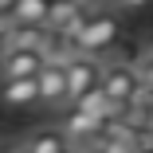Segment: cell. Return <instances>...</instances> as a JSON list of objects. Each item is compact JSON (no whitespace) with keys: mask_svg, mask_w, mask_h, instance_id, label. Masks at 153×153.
I'll list each match as a JSON object with an SVG mask.
<instances>
[{"mask_svg":"<svg viewBox=\"0 0 153 153\" xmlns=\"http://www.w3.org/2000/svg\"><path fill=\"white\" fill-rule=\"evenodd\" d=\"M118 39H122V20L114 12H106V8H94L86 27H82V36L75 39V51L90 55V59H106L118 47Z\"/></svg>","mask_w":153,"mask_h":153,"instance_id":"1","label":"cell"},{"mask_svg":"<svg viewBox=\"0 0 153 153\" xmlns=\"http://www.w3.org/2000/svg\"><path fill=\"white\" fill-rule=\"evenodd\" d=\"M98 86L106 90L118 106H130L134 94L141 90V79H137L134 63H126V59H102V79H98Z\"/></svg>","mask_w":153,"mask_h":153,"instance_id":"2","label":"cell"},{"mask_svg":"<svg viewBox=\"0 0 153 153\" xmlns=\"http://www.w3.org/2000/svg\"><path fill=\"white\" fill-rule=\"evenodd\" d=\"M102 79V59H90V55H75L67 63V98L71 106L86 94V90H94Z\"/></svg>","mask_w":153,"mask_h":153,"instance_id":"3","label":"cell"},{"mask_svg":"<svg viewBox=\"0 0 153 153\" xmlns=\"http://www.w3.org/2000/svg\"><path fill=\"white\" fill-rule=\"evenodd\" d=\"M36 82H39V106H47V110H71V98H67V67L43 63V71L36 75Z\"/></svg>","mask_w":153,"mask_h":153,"instance_id":"4","label":"cell"},{"mask_svg":"<svg viewBox=\"0 0 153 153\" xmlns=\"http://www.w3.org/2000/svg\"><path fill=\"white\" fill-rule=\"evenodd\" d=\"M102 126H106L102 118H94V114H86V110L71 106V110L63 114V126H59V134H63V137H67V141L79 149V145H86V141L102 137Z\"/></svg>","mask_w":153,"mask_h":153,"instance_id":"5","label":"cell"},{"mask_svg":"<svg viewBox=\"0 0 153 153\" xmlns=\"http://www.w3.org/2000/svg\"><path fill=\"white\" fill-rule=\"evenodd\" d=\"M39 71H43V55L39 51H4L0 55V82L36 79Z\"/></svg>","mask_w":153,"mask_h":153,"instance_id":"6","label":"cell"},{"mask_svg":"<svg viewBox=\"0 0 153 153\" xmlns=\"http://www.w3.org/2000/svg\"><path fill=\"white\" fill-rule=\"evenodd\" d=\"M51 32L47 27H24V24H8V32H4V51H39L47 47Z\"/></svg>","mask_w":153,"mask_h":153,"instance_id":"7","label":"cell"},{"mask_svg":"<svg viewBox=\"0 0 153 153\" xmlns=\"http://www.w3.org/2000/svg\"><path fill=\"white\" fill-rule=\"evenodd\" d=\"M39 102V82L36 79H20V82H0V106L8 110H27Z\"/></svg>","mask_w":153,"mask_h":153,"instance_id":"8","label":"cell"},{"mask_svg":"<svg viewBox=\"0 0 153 153\" xmlns=\"http://www.w3.org/2000/svg\"><path fill=\"white\" fill-rule=\"evenodd\" d=\"M79 110H86V114H94V118H102V122H114V118H122L126 114V106H118L102 86H94V90H86V94L75 102Z\"/></svg>","mask_w":153,"mask_h":153,"instance_id":"9","label":"cell"},{"mask_svg":"<svg viewBox=\"0 0 153 153\" xmlns=\"http://www.w3.org/2000/svg\"><path fill=\"white\" fill-rule=\"evenodd\" d=\"M47 12H51V0H16L8 20L24 27H47Z\"/></svg>","mask_w":153,"mask_h":153,"instance_id":"10","label":"cell"},{"mask_svg":"<svg viewBox=\"0 0 153 153\" xmlns=\"http://www.w3.org/2000/svg\"><path fill=\"white\" fill-rule=\"evenodd\" d=\"M24 149L27 153H71V141L59 130H39V134H32L24 141Z\"/></svg>","mask_w":153,"mask_h":153,"instance_id":"11","label":"cell"},{"mask_svg":"<svg viewBox=\"0 0 153 153\" xmlns=\"http://www.w3.org/2000/svg\"><path fill=\"white\" fill-rule=\"evenodd\" d=\"M134 71H137L141 86H153V36H149V39H145V47L137 51V59H134Z\"/></svg>","mask_w":153,"mask_h":153,"instance_id":"12","label":"cell"},{"mask_svg":"<svg viewBox=\"0 0 153 153\" xmlns=\"http://www.w3.org/2000/svg\"><path fill=\"white\" fill-rule=\"evenodd\" d=\"M149 4H153V0H114V8H122V12H141Z\"/></svg>","mask_w":153,"mask_h":153,"instance_id":"13","label":"cell"},{"mask_svg":"<svg viewBox=\"0 0 153 153\" xmlns=\"http://www.w3.org/2000/svg\"><path fill=\"white\" fill-rule=\"evenodd\" d=\"M12 8H16V0H0V16H8Z\"/></svg>","mask_w":153,"mask_h":153,"instance_id":"14","label":"cell"},{"mask_svg":"<svg viewBox=\"0 0 153 153\" xmlns=\"http://www.w3.org/2000/svg\"><path fill=\"white\" fill-rule=\"evenodd\" d=\"M145 134H153V106L145 110Z\"/></svg>","mask_w":153,"mask_h":153,"instance_id":"15","label":"cell"},{"mask_svg":"<svg viewBox=\"0 0 153 153\" xmlns=\"http://www.w3.org/2000/svg\"><path fill=\"white\" fill-rule=\"evenodd\" d=\"M98 4H102V8H106V4H114V0H98Z\"/></svg>","mask_w":153,"mask_h":153,"instance_id":"16","label":"cell"},{"mask_svg":"<svg viewBox=\"0 0 153 153\" xmlns=\"http://www.w3.org/2000/svg\"><path fill=\"white\" fill-rule=\"evenodd\" d=\"M12 153H27V149H24V145H20V149H12Z\"/></svg>","mask_w":153,"mask_h":153,"instance_id":"17","label":"cell"},{"mask_svg":"<svg viewBox=\"0 0 153 153\" xmlns=\"http://www.w3.org/2000/svg\"><path fill=\"white\" fill-rule=\"evenodd\" d=\"M0 153H12V149H4V145H0Z\"/></svg>","mask_w":153,"mask_h":153,"instance_id":"18","label":"cell"},{"mask_svg":"<svg viewBox=\"0 0 153 153\" xmlns=\"http://www.w3.org/2000/svg\"><path fill=\"white\" fill-rule=\"evenodd\" d=\"M71 153H75V149H71Z\"/></svg>","mask_w":153,"mask_h":153,"instance_id":"19","label":"cell"}]
</instances>
